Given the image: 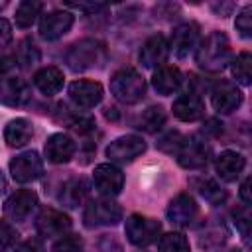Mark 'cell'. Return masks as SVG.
<instances>
[{
  "label": "cell",
  "instance_id": "1",
  "mask_svg": "<svg viewBox=\"0 0 252 252\" xmlns=\"http://www.w3.org/2000/svg\"><path fill=\"white\" fill-rule=\"evenodd\" d=\"M195 61L201 69L209 73H219L230 63V41L226 33L213 32L209 33L195 51Z\"/></svg>",
  "mask_w": 252,
  "mask_h": 252
},
{
  "label": "cell",
  "instance_id": "2",
  "mask_svg": "<svg viewBox=\"0 0 252 252\" xmlns=\"http://www.w3.org/2000/svg\"><path fill=\"white\" fill-rule=\"evenodd\" d=\"M110 93L124 104H134L146 94V81L134 67H124L110 77Z\"/></svg>",
  "mask_w": 252,
  "mask_h": 252
},
{
  "label": "cell",
  "instance_id": "3",
  "mask_svg": "<svg viewBox=\"0 0 252 252\" xmlns=\"http://www.w3.org/2000/svg\"><path fill=\"white\" fill-rule=\"evenodd\" d=\"M71 71H85L104 61V45L96 39H81L71 45L65 55Z\"/></svg>",
  "mask_w": 252,
  "mask_h": 252
},
{
  "label": "cell",
  "instance_id": "4",
  "mask_svg": "<svg viewBox=\"0 0 252 252\" xmlns=\"http://www.w3.org/2000/svg\"><path fill=\"white\" fill-rule=\"evenodd\" d=\"M118 220H122V209L110 197L91 201L85 207V213H83V222H85L87 228L114 226Z\"/></svg>",
  "mask_w": 252,
  "mask_h": 252
},
{
  "label": "cell",
  "instance_id": "5",
  "mask_svg": "<svg viewBox=\"0 0 252 252\" xmlns=\"http://www.w3.org/2000/svg\"><path fill=\"white\" fill-rule=\"evenodd\" d=\"M124 232L126 238L134 244V246H150L152 242L158 240L159 232H161V222L150 217H142V215H130L126 219L124 224Z\"/></svg>",
  "mask_w": 252,
  "mask_h": 252
},
{
  "label": "cell",
  "instance_id": "6",
  "mask_svg": "<svg viewBox=\"0 0 252 252\" xmlns=\"http://www.w3.org/2000/svg\"><path fill=\"white\" fill-rule=\"evenodd\" d=\"M165 215L173 226L187 228L195 224V220L199 219V205L189 193H179L169 201Z\"/></svg>",
  "mask_w": 252,
  "mask_h": 252
},
{
  "label": "cell",
  "instance_id": "7",
  "mask_svg": "<svg viewBox=\"0 0 252 252\" xmlns=\"http://www.w3.org/2000/svg\"><path fill=\"white\" fill-rule=\"evenodd\" d=\"M146 152V142L140 136H120L106 148V158L114 163H130Z\"/></svg>",
  "mask_w": 252,
  "mask_h": 252
},
{
  "label": "cell",
  "instance_id": "8",
  "mask_svg": "<svg viewBox=\"0 0 252 252\" xmlns=\"http://www.w3.org/2000/svg\"><path fill=\"white\" fill-rule=\"evenodd\" d=\"M10 173L14 177V181L18 183H30L41 177L43 173V161L39 158L37 152H24L16 158H12L10 161Z\"/></svg>",
  "mask_w": 252,
  "mask_h": 252
},
{
  "label": "cell",
  "instance_id": "9",
  "mask_svg": "<svg viewBox=\"0 0 252 252\" xmlns=\"http://www.w3.org/2000/svg\"><path fill=\"white\" fill-rule=\"evenodd\" d=\"M71 228V219L69 215H65L63 211H57L53 207H45L39 211L37 219H35V230L45 236V238H53V236H63L67 230Z\"/></svg>",
  "mask_w": 252,
  "mask_h": 252
},
{
  "label": "cell",
  "instance_id": "10",
  "mask_svg": "<svg viewBox=\"0 0 252 252\" xmlns=\"http://www.w3.org/2000/svg\"><path fill=\"white\" fill-rule=\"evenodd\" d=\"M199 32H201L199 24H195V22L179 24L177 28H173L171 41H169V51H173V55L179 57V59L187 57L191 51H197Z\"/></svg>",
  "mask_w": 252,
  "mask_h": 252
},
{
  "label": "cell",
  "instance_id": "11",
  "mask_svg": "<svg viewBox=\"0 0 252 252\" xmlns=\"http://www.w3.org/2000/svg\"><path fill=\"white\" fill-rule=\"evenodd\" d=\"M211 159V148L199 138H185L183 146L177 152V161L185 169H201Z\"/></svg>",
  "mask_w": 252,
  "mask_h": 252
},
{
  "label": "cell",
  "instance_id": "12",
  "mask_svg": "<svg viewBox=\"0 0 252 252\" xmlns=\"http://www.w3.org/2000/svg\"><path fill=\"white\" fill-rule=\"evenodd\" d=\"M93 183H94V189L100 195L114 197L124 187V173L116 165H112V163H100V165L94 167Z\"/></svg>",
  "mask_w": 252,
  "mask_h": 252
},
{
  "label": "cell",
  "instance_id": "13",
  "mask_svg": "<svg viewBox=\"0 0 252 252\" xmlns=\"http://www.w3.org/2000/svg\"><path fill=\"white\" fill-rule=\"evenodd\" d=\"M211 104L220 114H230L242 104L240 89L230 81H220L211 91Z\"/></svg>",
  "mask_w": 252,
  "mask_h": 252
},
{
  "label": "cell",
  "instance_id": "14",
  "mask_svg": "<svg viewBox=\"0 0 252 252\" xmlns=\"http://www.w3.org/2000/svg\"><path fill=\"white\" fill-rule=\"evenodd\" d=\"M104 89L98 81L79 79L69 85V98L81 108H94L102 100Z\"/></svg>",
  "mask_w": 252,
  "mask_h": 252
},
{
  "label": "cell",
  "instance_id": "15",
  "mask_svg": "<svg viewBox=\"0 0 252 252\" xmlns=\"http://www.w3.org/2000/svg\"><path fill=\"white\" fill-rule=\"evenodd\" d=\"M75 22V16L67 10H53L45 14L39 22V35L47 41H53L61 35H65Z\"/></svg>",
  "mask_w": 252,
  "mask_h": 252
},
{
  "label": "cell",
  "instance_id": "16",
  "mask_svg": "<svg viewBox=\"0 0 252 252\" xmlns=\"http://www.w3.org/2000/svg\"><path fill=\"white\" fill-rule=\"evenodd\" d=\"M35 205H37V195L32 189H20L6 201L4 213L12 220H26L30 213L35 209Z\"/></svg>",
  "mask_w": 252,
  "mask_h": 252
},
{
  "label": "cell",
  "instance_id": "17",
  "mask_svg": "<svg viewBox=\"0 0 252 252\" xmlns=\"http://www.w3.org/2000/svg\"><path fill=\"white\" fill-rule=\"evenodd\" d=\"M167 53H169V43L165 39V35L161 33H156L152 35L150 39H146V43L142 45L140 49V63L144 67H161L163 61L167 59Z\"/></svg>",
  "mask_w": 252,
  "mask_h": 252
},
{
  "label": "cell",
  "instance_id": "18",
  "mask_svg": "<svg viewBox=\"0 0 252 252\" xmlns=\"http://www.w3.org/2000/svg\"><path fill=\"white\" fill-rule=\"evenodd\" d=\"M171 110H173V114L179 120H183V122H195V120H199L205 114V104H203V100H201V96L197 93L189 91V93H185V94H181V96L175 98Z\"/></svg>",
  "mask_w": 252,
  "mask_h": 252
},
{
  "label": "cell",
  "instance_id": "19",
  "mask_svg": "<svg viewBox=\"0 0 252 252\" xmlns=\"http://www.w3.org/2000/svg\"><path fill=\"white\" fill-rule=\"evenodd\" d=\"M75 154V142L63 134V132H57V134H51L45 142V158L51 161V163H67Z\"/></svg>",
  "mask_w": 252,
  "mask_h": 252
},
{
  "label": "cell",
  "instance_id": "20",
  "mask_svg": "<svg viewBox=\"0 0 252 252\" xmlns=\"http://www.w3.org/2000/svg\"><path fill=\"white\" fill-rule=\"evenodd\" d=\"M152 85H154V89H156L159 94H163V96L173 94V93L179 91V87L183 85V73H181L177 67H173V65H161V67L154 73Z\"/></svg>",
  "mask_w": 252,
  "mask_h": 252
},
{
  "label": "cell",
  "instance_id": "21",
  "mask_svg": "<svg viewBox=\"0 0 252 252\" xmlns=\"http://www.w3.org/2000/svg\"><path fill=\"white\" fill-rule=\"evenodd\" d=\"M244 165H246V159L238 152H232V150L220 152V156L215 161V169H217L219 177L224 181H234L242 173Z\"/></svg>",
  "mask_w": 252,
  "mask_h": 252
},
{
  "label": "cell",
  "instance_id": "22",
  "mask_svg": "<svg viewBox=\"0 0 252 252\" xmlns=\"http://www.w3.org/2000/svg\"><path fill=\"white\" fill-rule=\"evenodd\" d=\"M33 136V126L26 118H14L4 128V142L10 148H22L26 146Z\"/></svg>",
  "mask_w": 252,
  "mask_h": 252
},
{
  "label": "cell",
  "instance_id": "23",
  "mask_svg": "<svg viewBox=\"0 0 252 252\" xmlns=\"http://www.w3.org/2000/svg\"><path fill=\"white\" fill-rule=\"evenodd\" d=\"M33 85L43 93V94H57L63 89V71L59 67H43L33 75Z\"/></svg>",
  "mask_w": 252,
  "mask_h": 252
},
{
  "label": "cell",
  "instance_id": "24",
  "mask_svg": "<svg viewBox=\"0 0 252 252\" xmlns=\"http://www.w3.org/2000/svg\"><path fill=\"white\" fill-rule=\"evenodd\" d=\"M87 193H89L87 181L83 177H71V179H67L63 183L61 193H59V201L65 207H79L85 201Z\"/></svg>",
  "mask_w": 252,
  "mask_h": 252
},
{
  "label": "cell",
  "instance_id": "25",
  "mask_svg": "<svg viewBox=\"0 0 252 252\" xmlns=\"http://www.w3.org/2000/svg\"><path fill=\"white\" fill-rule=\"evenodd\" d=\"M26 98H28L26 85L18 77L4 75V81H2V102L8 104V106H20L22 102H26Z\"/></svg>",
  "mask_w": 252,
  "mask_h": 252
},
{
  "label": "cell",
  "instance_id": "26",
  "mask_svg": "<svg viewBox=\"0 0 252 252\" xmlns=\"http://www.w3.org/2000/svg\"><path fill=\"white\" fill-rule=\"evenodd\" d=\"M191 183L197 189V193L211 205H220L226 199V191L215 179H193Z\"/></svg>",
  "mask_w": 252,
  "mask_h": 252
},
{
  "label": "cell",
  "instance_id": "27",
  "mask_svg": "<svg viewBox=\"0 0 252 252\" xmlns=\"http://www.w3.org/2000/svg\"><path fill=\"white\" fill-rule=\"evenodd\" d=\"M230 67H232V77L240 85H252V53L248 51L238 53L232 59Z\"/></svg>",
  "mask_w": 252,
  "mask_h": 252
},
{
  "label": "cell",
  "instance_id": "28",
  "mask_svg": "<svg viewBox=\"0 0 252 252\" xmlns=\"http://www.w3.org/2000/svg\"><path fill=\"white\" fill-rule=\"evenodd\" d=\"M41 10H43L41 2H35V0L20 2L18 8H16V26L18 28H30L35 22V18L39 16Z\"/></svg>",
  "mask_w": 252,
  "mask_h": 252
},
{
  "label": "cell",
  "instance_id": "29",
  "mask_svg": "<svg viewBox=\"0 0 252 252\" xmlns=\"http://www.w3.org/2000/svg\"><path fill=\"white\" fill-rule=\"evenodd\" d=\"M163 122H165V112H163V108H161V106H150V108H146V110L140 114V118H138V122H136V128L146 130V132H158V130L163 126Z\"/></svg>",
  "mask_w": 252,
  "mask_h": 252
},
{
  "label": "cell",
  "instance_id": "30",
  "mask_svg": "<svg viewBox=\"0 0 252 252\" xmlns=\"http://www.w3.org/2000/svg\"><path fill=\"white\" fill-rule=\"evenodd\" d=\"M158 252H189V240L181 232H167L159 236Z\"/></svg>",
  "mask_w": 252,
  "mask_h": 252
},
{
  "label": "cell",
  "instance_id": "31",
  "mask_svg": "<svg viewBox=\"0 0 252 252\" xmlns=\"http://www.w3.org/2000/svg\"><path fill=\"white\" fill-rule=\"evenodd\" d=\"M14 59L22 65V67H32V65H35L37 61H39V51H37V47L32 43V41H22L20 43V47H18V51L14 53Z\"/></svg>",
  "mask_w": 252,
  "mask_h": 252
},
{
  "label": "cell",
  "instance_id": "32",
  "mask_svg": "<svg viewBox=\"0 0 252 252\" xmlns=\"http://www.w3.org/2000/svg\"><path fill=\"white\" fill-rule=\"evenodd\" d=\"M232 220L240 230V234L248 236L252 232V211L246 205H238L232 209Z\"/></svg>",
  "mask_w": 252,
  "mask_h": 252
},
{
  "label": "cell",
  "instance_id": "33",
  "mask_svg": "<svg viewBox=\"0 0 252 252\" xmlns=\"http://www.w3.org/2000/svg\"><path fill=\"white\" fill-rule=\"evenodd\" d=\"M226 240V230L222 226H215V228H207L201 238H199V244L201 248H217L220 246L222 242Z\"/></svg>",
  "mask_w": 252,
  "mask_h": 252
},
{
  "label": "cell",
  "instance_id": "34",
  "mask_svg": "<svg viewBox=\"0 0 252 252\" xmlns=\"http://www.w3.org/2000/svg\"><path fill=\"white\" fill-rule=\"evenodd\" d=\"M234 28L240 37H246V39L252 37V6H246L236 14Z\"/></svg>",
  "mask_w": 252,
  "mask_h": 252
},
{
  "label": "cell",
  "instance_id": "35",
  "mask_svg": "<svg viewBox=\"0 0 252 252\" xmlns=\"http://www.w3.org/2000/svg\"><path fill=\"white\" fill-rule=\"evenodd\" d=\"M85 244H83V238L77 236V234H67V236H61L55 244H53V252H83Z\"/></svg>",
  "mask_w": 252,
  "mask_h": 252
},
{
  "label": "cell",
  "instance_id": "36",
  "mask_svg": "<svg viewBox=\"0 0 252 252\" xmlns=\"http://www.w3.org/2000/svg\"><path fill=\"white\" fill-rule=\"evenodd\" d=\"M183 142H185V138L179 134V132H167L159 142H158V146H159V150H163V152H167V154H177L179 152V148L183 146Z\"/></svg>",
  "mask_w": 252,
  "mask_h": 252
},
{
  "label": "cell",
  "instance_id": "37",
  "mask_svg": "<svg viewBox=\"0 0 252 252\" xmlns=\"http://www.w3.org/2000/svg\"><path fill=\"white\" fill-rule=\"evenodd\" d=\"M18 232L14 226H10L8 220H2V252H8V248L16 242Z\"/></svg>",
  "mask_w": 252,
  "mask_h": 252
},
{
  "label": "cell",
  "instance_id": "38",
  "mask_svg": "<svg viewBox=\"0 0 252 252\" xmlns=\"http://www.w3.org/2000/svg\"><path fill=\"white\" fill-rule=\"evenodd\" d=\"M14 252H43V246H41V242H39V240L30 238V240L22 242Z\"/></svg>",
  "mask_w": 252,
  "mask_h": 252
},
{
  "label": "cell",
  "instance_id": "39",
  "mask_svg": "<svg viewBox=\"0 0 252 252\" xmlns=\"http://www.w3.org/2000/svg\"><path fill=\"white\" fill-rule=\"evenodd\" d=\"M69 8H75L79 12H89V14H94V12H100L106 8V4H100V2H94V4H67Z\"/></svg>",
  "mask_w": 252,
  "mask_h": 252
},
{
  "label": "cell",
  "instance_id": "40",
  "mask_svg": "<svg viewBox=\"0 0 252 252\" xmlns=\"http://www.w3.org/2000/svg\"><path fill=\"white\" fill-rule=\"evenodd\" d=\"M240 199L246 205H252V175L242 181V185H240Z\"/></svg>",
  "mask_w": 252,
  "mask_h": 252
},
{
  "label": "cell",
  "instance_id": "41",
  "mask_svg": "<svg viewBox=\"0 0 252 252\" xmlns=\"http://www.w3.org/2000/svg\"><path fill=\"white\" fill-rule=\"evenodd\" d=\"M0 28H2V47H6V45L10 43V39H12L10 24H8V20H6V18H2V20H0Z\"/></svg>",
  "mask_w": 252,
  "mask_h": 252
},
{
  "label": "cell",
  "instance_id": "42",
  "mask_svg": "<svg viewBox=\"0 0 252 252\" xmlns=\"http://www.w3.org/2000/svg\"><path fill=\"white\" fill-rule=\"evenodd\" d=\"M222 252H240L238 248H228V250H222Z\"/></svg>",
  "mask_w": 252,
  "mask_h": 252
}]
</instances>
